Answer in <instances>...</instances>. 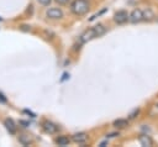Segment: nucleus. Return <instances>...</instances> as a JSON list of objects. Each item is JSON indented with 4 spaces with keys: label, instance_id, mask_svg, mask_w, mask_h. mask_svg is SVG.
Returning a JSON list of instances; mask_svg holds the SVG:
<instances>
[{
    "label": "nucleus",
    "instance_id": "obj_1",
    "mask_svg": "<svg viewBox=\"0 0 158 147\" xmlns=\"http://www.w3.org/2000/svg\"><path fill=\"white\" fill-rule=\"evenodd\" d=\"M105 31H106V28H105L102 25H96V26H94L93 28L86 30V31L80 36V42H83V43H84V42H88V41L93 40L94 37H98V36L104 35Z\"/></svg>",
    "mask_w": 158,
    "mask_h": 147
},
{
    "label": "nucleus",
    "instance_id": "obj_2",
    "mask_svg": "<svg viewBox=\"0 0 158 147\" xmlns=\"http://www.w3.org/2000/svg\"><path fill=\"white\" fill-rule=\"evenodd\" d=\"M70 9L75 15H83L89 10V2L86 0H74L70 5Z\"/></svg>",
    "mask_w": 158,
    "mask_h": 147
},
{
    "label": "nucleus",
    "instance_id": "obj_3",
    "mask_svg": "<svg viewBox=\"0 0 158 147\" xmlns=\"http://www.w3.org/2000/svg\"><path fill=\"white\" fill-rule=\"evenodd\" d=\"M46 15L49 19H62L63 17V11L59 7H51V9L47 10Z\"/></svg>",
    "mask_w": 158,
    "mask_h": 147
},
{
    "label": "nucleus",
    "instance_id": "obj_4",
    "mask_svg": "<svg viewBox=\"0 0 158 147\" xmlns=\"http://www.w3.org/2000/svg\"><path fill=\"white\" fill-rule=\"evenodd\" d=\"M128 20V14L126 12V11H117L116 14H115V16H114V21L116 22V23H125L126 21Z\"/></svg>",
    "mask_w": 158,
    "mask_h": 147
},
{
    "label": "nucleus",
    "instance_id": "obj_5",
    "mask_svg": "<svg viewBox=\"0 0 158 147\" xmlns=\"http://www.w3.org/2000/svg\"><path fill=\"white\" fill-rule=\"evenodd\" d=\"M128 19L132 22H139L141 20H143V17H142V10H139V9L133 10L131 12V15H128Z\"/></svg>",
    "mask_w": 158,
    "mask_h": 147
},
{
    "label": "nucleus",
    "instance_id": "obj_6",
    "mask_svg": "<svg viewBox=\"0 0 158 147\" xmlns=\"http://www.w3.org/2000/svg\"><path fill=\"white\" fill-rule=\"evenodd\" d=\"M72 140L75 143H84L88 140V135L85 132H78V133H75V135L72 136Z\"/></svg>",
    "mask_w": 158,
    "mask_h": 147
},
{
    "label": "nucleus",
    "instance_id": "obj_7",
    "mask_svg": "<svg viewBox=\"0 0 158 147\" xmlns=\"http://www.w3.org/2000/svg\"><path fill=\"white\" fill-rule=\"evenodd\" d=\"M43 128H44V131L48 132V133H54V132H57V128H58V127H57L53 122L46 121V122L43 124Z\"/></svg>",
    "mask_w": 158,
    "mask_h": 147
},
{
    "label": "nucleus",
    "instance_id": "obj_8",
    "mask_svg": "<svg viewBox=\"0 0 158 147\" xmlns=\"http://www.w3.org/2000/svg\"><path fill=\"white\" fill-rule=\"evenodd\" d=\"M5 126H6V128H7V131H9L10 133H15V132H16V124L14 122V120L6 119V120H5Z\"/></svg>",
    "mask_w": 158,
    "mask_h": 147
},
{
    "label": "nucleus",
    "instance_id": "obj_9",
    "mask_svg": "<svg viewBox=\"0 0 158 147\" xmlns=\"http://www.w3.org/2000/svg\"><path fill=\"white\" fill-rule=\"evenodd\" d=\"M138 141H139V143H141L142 146H144V147L152 146V140H151V137L147 136V135H141V136L138 137Z\"/></svg>",
    "mask_w": 158,
    "mask_h": 147
},
{
    "label": "nucleus",
    "instance_id": "obj_10",
    "mask_svg": "<svg viewBox=\"0 0 158 147\" xmlns=\"http://www.w3.org/2000/svg\"><path fill=\"white\" fill-rule=\"evenodd\" d=\"M127 125H128V121L125 120V119H117V120L114 121V126L117 127V128H123V127H126Z\"/></svg>",
    "mask_w": 158,
    "mask_h": 147
},
{
    "label": "nucleus",
    "instance_id": "obj_11",
    "mask_svg": "<svg viewBox=\"0 0 158 147\" xmlns=\"http://www.w3.org/2000/svg\"><path fill=\"white\" fill-rule=\"evenodd\" d=\"M56 143L58 146H67L69 143V138L67 136H58L56 138Z\"/></svg>",
    "mask_w": 158,
    "mask_h": 147
},
{
    "label": "nucleus",
    "instance_id": "obj_12",
    "mask_svg": "<svg viewBox=\"0 0 158 147\" xmlns=\"http://www.w3.org/2000/svg\"><path fill=\"white\" fill-rule=\"evenodd\" d=\"M19 142L23 146H28L31 143V138L27 136V135H20L19 136Z\"/></svg>",
    "mask_w": 158,
    "mask_h": 147
},
{
    "label": "nucleus",
    "instance_id": "obj_13",
    "mask_svg": "<svg viewBox=\"0 0 158 147\" xmlns=\"http://www.w3.org/2000/svg\"><path fill=\"white\" fill-rule=\"evenodd\" d=\"M142 17H143V19H146V20H152V19L154 17V15H153V12L148 9V10H146L144 12L142 11Z\"/></svg>",
    "mask_w": 158,
    "mask_h": 147
},
{
    "label": "nucleus",
    "instance_id": "obj_14",
    "mask_svg": "<svg viewBox=\"0 0 158 147\" xmlns=\"http://www.w3.org/2000/svg\"><path fill=\"white\" fill-rule=\"evenodd\" d=\"M138 112H139V110H138V109H135V110L130 114V119H135V117H136V115H138Z\"/></svg>",
    "mask_w": 158,
    "mask_h": 147
},
{
    "label": "nucleus",
    "instance_id": "obj_15",
    "mask_svg": "<svg viewBox=\"0 0 158 147\" xmlns=\"http://www.w3.org/2000/svg\"><path fill=\"white\" fill-rule=\"evenodd\" d=\"M51 1H52V0H38V2H40L41 5H43V6L49 5V4H51Z\"/></svg>",
    "mask_w": 158,
    "mask_h": 147
},
{
    "label": "nucleus",
    "instance_id": "obj_16",
    "mask_svg": "<svg viewBox=\"0 0 158 147\" xmlns=\"http://www.w3.org/2000/svg\"><path fill=\"white\" fill-rule=\"evenodd\" d=\"M68 1L69 0H56V2L59 5H65V4H68Z\"/></svg>",
    "mask_w": 158,
    "mask_h": 147
},
{
    "label": "nucleus",
    "instance_id": "obj_17",
    "mask_svg": "<svg viewBox=\"0 0 158 147\" xmlns=\"http://www.w3.org/2000/svg\"><path fill=\"white\" fill-rule=\"evenodd\" d=\"M21 30H23V31H27V30H30V26H26V25H22V26H21Z\"/></svg>",
    "mask_w": 158,
    "mask_h": 147
},
{
    "label": "nucleus",
    "instance_id": "obj_18",
    "mask_svg": "<svg viewBox=\"0 0 158 147\" xmlns=\"http://www.w3.org/2000/svg\"><path fill=\"white\" fill-rule=\"evenodd\" d=\"M115 136H118V132L117 133H109L107 137H115Z\"/></svg>",
    "mask_w": 158,
    "mask_h": 147
}]
</instances>
